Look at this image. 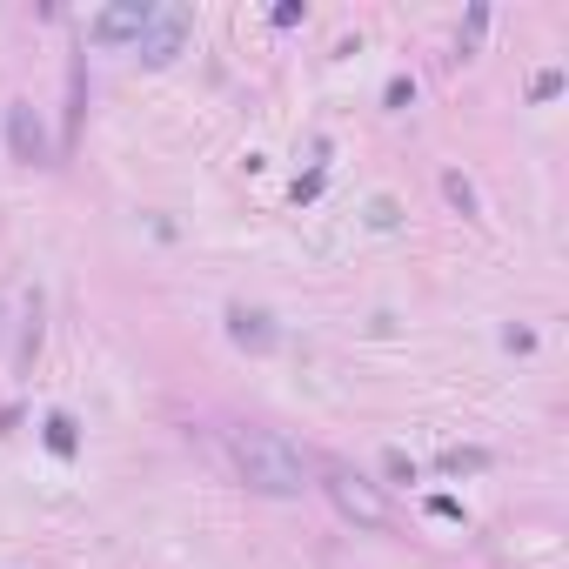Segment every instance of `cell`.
<instances>
[{"mask_svg": "<svg viewBox=\"0 0 569 569\" xmlns=\"http://www.w3.org/2000/svg\"><path fill=\"white\" fill-rule=\"evenodd\" d=\"M228 335H235L241 349H255V355L275 349V322H268L262 308H228Z\"/></svg>", "mask_w": 569, "mask_h": 569, "instance_id": "8992f818", "label": "cell"}, {"mask_svg": "<svg viewBox=\"0 0 569 569\" xmlns=\"http://www.w3.org/2000/svg\"><path fill=\"white\" fill-rule=\"evenodd\" d=\"M482 27H489V7H469V27H462V54L482 41Z\"/></svg>", "mask_w": 569, "mask_h": 569, "instance_id": "30bf717a", "label": "cell"}, {"mask_svg": "<svg viewBox=\"0 0 569 569\" xmlns=\"http://www.w3.org/2000/svg\"><path fill=\"white\" fill-rule=\"evenodd\" d=\"M7 148H14V161H27V168H47V161H54V148H47V134H41V114L27 108V101L7 108Z\"/></svg>", "mask_w": 569, "mask_h": 569, "instance_id": "277c9868", "label": "cell"}, {"mask_svg": "<svg viewBox=\"0 0 569 569\" xmlns=\"http://www.w3.org/2000/svg\"><path fill=\"white\" fill-rule=\"evenodd\" d=\"M416 101V81H389V108H409Z\"/></svg>", "mask_w": 569, "mask_h": 569, "instance_id": "4fadbf2b", "label": "cell"}, {"mask_svg": "<svg viewBox=\"0 0 569 569\" xmlns=\"http://www.w3.org/2000/svg\"><path fill=\"white\" fill-rule=\"evenodd\" d=\"M148 14H154L148 0H121V7H108V14H94V27H88V34H94L101 47H128V41H141Z\"/></svg>", "mask_w": 569, "mask_h": 569, "instance_id": "5b68a950", "label": "cell"}, {"mask_svg": "<svg viewBox=\"0 0 569 569\" xmlns=\"http://www.w3.org/2000/svg\"><path fill=\"white\" fill-rule=\"evenodd\" d=\"M382 469H389V476H395V482H416V462L402 456V449H389V456H382Z\"/></svg>", "mask_w": 569, "mask_h": 569, "instance_id": "8fae6325", "label": "cell"}, {"mask_svg": "<svg viewBox=\"0 0 569 569\" xmlns=\"http://www.w3.org/2000/svg\"><path fill=\"white\" fill-rule=\"evenodd\" d=\"M47 449L54 456H74V422L67 416H47Z\"/></svg>", "mask_w": 569, "mask_h": 569, "instance_id": "ba28073f", "label": "cell"}, {"mask_svg": "<svg viewBox=\"0 0 569 569\" xmlns=\"http://www.w3.org/2000/svg\"><path fill=\"white\" fill-rule=\"evenodd\" d=\"M442 469H449V476H476V469H489V456H482V449H449Z\"/></svg>", "mask_w": 569, "mask_h": 569, "instance_id": "52a82bcc", "label": "cell"}, {"mask_svg": "<svg viewBox=\"0 0 569 569\" xmlns=\"http://www.w3.org/2000/svg\"><path fill=\"white\" fill-rule=\"evenodd\" d=\"M442 195L456 201L462 215H476V188H469V181H462V175H442Z\"/></svg>", "mask_w": 569, "mask_h": 569, "instance_id": "9c48e42d", "label": "cell"}, {"mask_svg": "<svg viewBox=\"0 0 569 569\" xmlns=\"http://www.w3.org/2000/svg\"><path fill=\"white\" fill-rule=\"evenodd\" d=\"M322 489H329V503L349 516L355 529H389V496L375 489L362 469H349V462H322Z\"/></svg>", "mask_w": 569, "mask_h": 569, "instance_id": "7a4b0ae2", "label": "cell"}, {"mask_svg": "<svg viewBox=\"0 0 569 569\" xmlns=\"http://www.w3.org/2000/svg\"><path fill=\"white\" fill-rule=\"evenodd\" d=\"M235 476L255 496H302L308 489V456L275 429H235Z\"/></svg>", "mask_w": 569, "mask_h": 569, "instance_id": "6da1fadb", "label": "cell"}, {"mask_svg": "<svg viewBox=\"0 0 569 569\" xmlns=\"http://www.w3.org/2000/svg\"><path fill=\"white\" fill-rule=\"evenodd\" d=\"M188 47V7H154L148 27H141V41H134V54L148 67H168Z\"/></svg>", "mask_w": 569, "mask_h": 569, "instance_id": "3957f363", "label": "cell"}, {"mask_svg": "<svg viewBox=\"0 0 569 569\" xmlns=\"http://www.w3.org/2000/svg\"><path fill=\"white\" fill-rule=\"evenodd\" d=\"M556 88H563V67H549V74H536V101H549Z\"/></svg>", "mask_w": 569, "mask_h": 569, "instance_id": "7c38bea8", "label": "cell"}]
</instances>
